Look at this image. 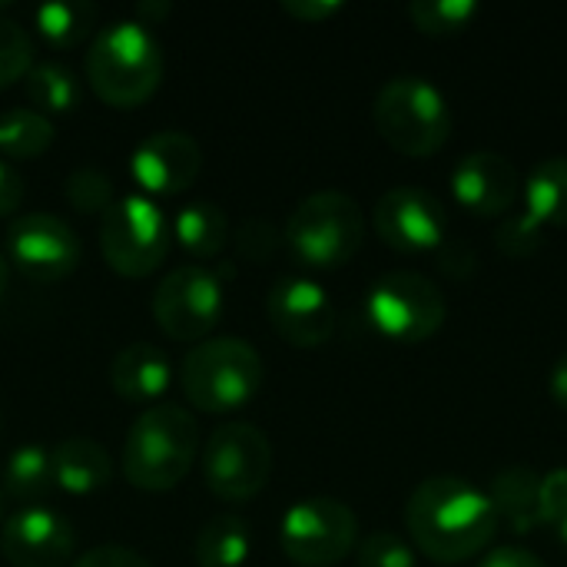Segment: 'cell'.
Listing matches in <instances>:
<instances>
[{
  "label": "cell",
  "mask_w": 567,
  "mask_h": 567,
  "mask_svg": "<svg viewBox=\"0 0 567 567\" xmlns=\"http://www.w3.org/2000/svg\"><path fill=\"white\" fill-rule=\"evenodd\" d=\"M478 17L475 0H415L409 3V20L425 37H455L465 33Z\"/></svg>",
  "instance_id": "28"
},
{
  "label": "cell",
  "mask_w": 567,
  "mask_h": 567,
  "mask_svg": "<svg viewBox=\"0 0 567 567\" xmlns=\"http://www.w3.org/2000/svg\"><path fill=\"white\" fill-rule=\"evenodd\" d=\"M525 213L542 226H567V156L542 159L525 179Z\"/></svg>",
  "instance_id": "24"
},
{
  "label": "cell",
  "mask_w": 567,
  "mask_h": 567,
  "mask_svg": "<svg viewBox=\"0 0 567 567\" xmlns=\"http://www.w3.org/2000/svg\"><path fill=\"white\" fill-rule=\"evenodd\" d=\"M150 309L166 339L196 346L209 339L223 319V309H226L223 279L216 269H206L199 262L176 266L153 289Z\"/></svg>",
  "instance_id": "11"
},
{
  "label": "cell",
  "mask_w": 567,
  "mask_h": 567,
  "mask_svg": "<svg viewBox=\"0 0 567 567\" xmlns=\"http://www.w3.org/2000/svg\"><path fill=\"white\" fill-rule=\"evenodd\" d=\"M548 395H551V402L567 412V355H561L558 362H555V369H551V375H548Z\"/></svg>",
  "instance_id": "39"
},
{
  "label": "cell",
  "mask_w": 567,
  "mask_h": 567,
  "mask_svg": "<svg viewBox=\"0 0 567 567\" xmlns=\"http://www.w3.org/2000/svg\"><path fill=\"white\" fill-rule=\"evenodd\" d=\"M276 243H279V236H276V229L269 226V223H262V219H249L246 226H243V236H239V249H243V256L246 259H266V256H272L276 252Z\"/></svg>",
  "instance_id": "35"
},
{
  "label": "cell",
  "mask_w": 567,
  "mask_h": 567,
  "mask_svg": "<svg viewBox=\"0 0 567 567\" xmlns=\"http://www.w3.org/2000/svg\"><path fill=\"white\" fill-rule=\"evenodd\" d=\"M488 502L498 515V525L505 522L515 535H532L542 525L538 495H542V475L528 465H508L488 482Z\"/></svg>",
  "instance_id": "20"
},
{
  "label": "cell",
  "mask_w": 567,
  "mask_h": 567,
  "mask_svg": "<svg viewBox=\"0 0 567 567\" xmlns=\"http://www.w3.org/2000/svg\"><path fill=\"white\" fill-rule=\"evenodd\" d=\"M163 70V43L156 30L136 17H116L96 27L83 56L90 90L113 110L143 106L159 90Z\"/></svg>",
  "instance_id": "2"
},
{
  "label": "cell",
  "mask_w": 567,
  "mask_h": 567,
  "mask_svg": "<svg viewBox=\"0 0 567 567\" xmlns=\"http://www.w3.org/2000/svg\"><path fill=\"white\" fill-rule=\"evenodd\" d=\"M56 126L33 106H10L0 113V156L3 159H37L53 146Z\"/></svg>",
  "instance_id": "26"
},
{
  "label": "cell",
  "mask_w": 567,
  "mask_h": 567,
  "mask_svg": "<svg viewBox=\"0 0 567 567\" xmlns=\"http://www.w3.org/2000/svg\"><path fill=\"white\" fill-rule=\"evenodd\" d=\"M7 259L30 282H60L76 272L83 246L70 223L37 209L7 226Z\"/></svg>",
  "instance_id": "12"
},
{
  "label": "cell",
  "mask_w": 567,
  "mask_h": 567,
  "mask_svg": "<svg viewBox=\"0 0 567 567\" xmlns=\"http://www.w3.org/2000/svg\"><path fill=\"white\" fill-rule=\"evenodd\" d=\"M203 169V150L186 130H153L130 153V176L140 186L136 193L176 196L196 183Z\"/></svg>",
  "instance_id": "15"
},
{
  "label": "cell",
  "mask_w": 567,
  "mask_h": 567,
  "mask_svg": "<svg viewBox=\"0 0 567 567\" xmlns=\"http://www.w3.org/2000/svg\"><path fill=\"white\" fill-rule=\"evenodd\" d=\"M206 492L219 502H252L272 475V442L252 422H223L199 449Z\"/></svg>",
  "instance_id": "8"
},
{
  "label": "cell",
  "mask_w": 567,
  "mask_h": 567,
  "mask_svg": "<svg viewBox=\"0 0 567 567\" xmlns=\"http://www.w3.org/2000/svg\"><path fill=\"white\" fill-rule=\"evenodd\" d=\"M100 10L90 0H50L33 10V30L60 50L93 40Z\"/></svg>",
  "instance_id": "23"
},
{
  "label": "cell",
  "mask_w": 567,
  "mask_h": 567,
  "mask_svg": "<svg viewBox=\"0 0 567 567\" xmlns=\"http://www.w3.org/2000/svg\"><path fill=\"white\" fill-rule=\"evenodd\" d=\"M478 567H545V561L528 548H495Z\"/></svg>",
  "instance_id": "38"
},
{
  "label": "cell",
  "mask_w": 567,
  "mask_h": 567,
  "mask_svg": "<svg viewBox=\"0 0 567 567\" xmlns=\"http://www.w3.org/2000/svg\"><path fill=\"white\" fill-rule=\"evenodd\" d=\"M359 545L355 512L329 495H312L286 508L279 522V548L299 567L342 565Z\"/></svg>",
  "instance_id": "10"
},
{
  "label": "cell",
  "mask_w": 567,
  "mask_h": 567,
  "mask_svg": "<svg viewBox=\"0 0 567 567\" xmlns=\"http://www.w3.org/2000/svg\"><path fill=\"white\" fill-rule=\"evenodd\" d=\"M23 193H27V186H23L20 169L0 156V216H13L23 203Z\"/></svg>",
  "instance_id": "36"
},
{
  "label": "cell",
  "mask_w": 567,
  "mask_h": 567,
  "mask_svg": "<svg viewBox=\"0 0 567 567\" xmlns=\"http://www.w3.org/2000/svg\"><path fill=\"white\" fill-rule=\"evenodd\" d=\"M7 272H10V266H7V256L0 252V302H3V292H7Z\"/></svg>",
  "instance_id": "41"
},
{
  "label": "cell",
  "mask_w": 567,
  "mask_h": 567,
  "mask_svg": "<svg viewBox=\"0 0 567 567\" xmlns=\"http://www.w3.org/2000/svg\"><path fill=\"white\" fill-rule=\"evenodd\" d=\"M538 512H542V522L551 528H558L561 518H567V468H551L548 475H542Z\"/></svg>",
  "instance_id": "33"
},
{
  "label": "cell",
  "mask_w": 567,
  "mask_h": 567,
  "mask_svg": "<svg viewBox=\"0 0 567 567\" xmlns=\"http://www.w3.org/2000/svg\"><path fill=\"white\" fill-rule=\"evenodd\" d=\"M169 10H173V7H169L166 0H163V3H136L133 17H136L140 23H146V27H156V20H163Z\"/></svg>",
  "instance_id": "40"
},
{
  "label": "cell",
  "mask_w": 567,
  "mask_h": 567,
  "mask_svg": "<svg viewBox=\"0 0 567 567\" xmlns=\"http://www.w3.org/2000/svg\"><path fill=\"white\" fill-rule=\"evenodd\" d=\"M3 492L13 502L23 505H40V498L53 488V472H50V449L27 442L17 445L7 458H3Z\"/></svg>",
  "instance_id": "27"
},
{
  "label": "cell",
  "mask_w": 567,
  "mask_h": 567,
  "mask_svg": "<svg viewBox=\"0 0 567 567\" xmlns=\"http://www.w3.org/2000/svg\"><path fill=\"white\" fill-rule=\"evenodd\" d=\"M375 233L395 252H432L445 243V206L422 186H395L379 196L372 213Z\"/></svg>",
  "instance_id": "13"
},
{
  "label": "cell",
  "mask_w": 567,
  "mask_h": 567,
  "mask_svg": "<svg viewBox=\"0 0 567 567\" xmlns=\"http://www.w3.org/2000/svg\"><path fill=\"white\" fill-rule=\"evenodd\" d=\"M495 246L512 256V259H522V256H532L542 249V223H535L528 213L522 216H508L502 219L498 233H495Z\"/></svg>",
  "instance_id": "32"
},
{
  "label": "cell",
  "mask_w": 567,
  "mask_h": 567,
  "mask_svg": "<svg viewBox=\"0 0 567 567\" xmlns=\"http://www.w3.org/2000/svg\"><path fill=\"white\" fill-rule=\"evenodd\" d=\"M0 551L10 567H70L76 558V535L56 508L20 505L0 525Z\"/></svg>",
  "instance_id": "14"
},
{
  "label": "cell",
  "mask_w": 567,
  "mask_h": 567,
  "mask_svg": "<svg viewBox=\"0 0 567 567\" xmlns=\"http://www.w3.org/2000/svg\"><path fill=\"white\" fill-rule=\"evenodd\" d=\"M63 196L76 213L103 216L116 203V186H113L110 173H103L96 166H80L63 179Z\"/></svg>",
  "instance_id": "29"
},
{
  "label": "cell",
  "mask_w": 567,
  "mask_h": 567,
  "mask_svg": "<svg viewBox=\"0 0 567 567\" xmlns=\"http://www.w3.org/2000/svg\"><path fill=\"white\" fill-rule=\"evenodd\" d=\"M558 538L567 545V518H561V525H558Z\"/></svg>",
  "instance_id": "42"
},
{
  "label": "cell",
  "mask_w": 567,
  "mask_h": 567,
  "mask_svg": "<svg viewBox=\"0 0 567 567\" xmlns=\"http://www.w3.org/2000/svg\"><path fill=\"white\" fill-rule=\"evenodd\" d=\"M379 136L402 156H435L452 136V106L445 93L415 73L392 76L372 106Z\"/></svg>",
  "instance_id": "6"
},
{
  "label": "cell",
  "mask_w": 567,
  "mask_h": 567,
  "mask_svg": "<svg viewBox=\"0 0 567 567\" xmlns=\"http://www.w3.org/2000/svg\"><path fill=\"white\" fill-rule=\"evenodd\" d=\"M33 66V37L0 10V90L23 80Z\"/></svg>",
  "instance_id": "30"
},
{
  "label": "cell",
  "mask_w": 567,
  "mask_h": 567,
  "mask_svg": "<svg viewBox=\"0 0 567 567\" xmlns=\"http://www.w3.org/2000/svg\"><path fill=\"white\" fill-rule=\"evenodd\" d=\"M262 382V355L239 336H209L189 346L179 362V389L193 412H236L259 395Z\"/></svg>",
  "instance_id": "4"
},
{
  "label": "cell",
  "mask_w": 567,
  "mask_h": 567,
  "mask_svg": "<svg viewBox=\"0 0 567 567\" xmlns=\"http://www.w3.org/2000/svg\"><path fill=\"white\" fill-rule=\"evenodd\" d=\"M266 316L296 349H319L336 336V306L309 276H282L266 296Z\"/></svg>",
  "instance_id": "16"
},
{
  "label": "cell",
  "mask_w": 567,
  "mask_h": 567,
  "mask_svg": "<svg viewBox=\"0 0 567 567\" xmlns=\"http://www.w3.org/2000/svg\"><path fill=\"white\" fill-rule=\"evenodd\" d=\"M405 528L412 545L435 565H465L492 545L498 515L478 485L458 475H435L412 492Z\"/></svg>",
  "instance_id": "1"
},
{
  "label": "cell",
  "mask_w": 567,
  "mask_h": 567,
  "mask_svg": "<svg viewBox=\"0 0 567 567\" xmlns=\"http://www.w3.org/2000/svg\"><path fill=\"white\" fill-rule=\"evenodd\" d=\"M452 193L462 209L482 219H498L512 213V206L525 193V179L518 166L492 150H475L462 156L452 169Z\"/></svg>",
  "instance_id": "17"
},
{
  "label": "cell",
  "mask_w": 567,
  "mask_h": 567,
  "mask_svg": "<svg viewBox=\"0 0 567 567\" xmlns=\"http://www.w3.org/2000/svg\"><path fill=\"white\" fill-rule=\"evenodd\" d=\"M23 90H27L30 106L43 116L73 113L83 100V86H80L76 73L53 60L33 63L30 73L23 76Z\"/></svg>",
  "instance_id": "25"
},
{
  "label": "cell",
  "mask_w": 567,
  "mask_h": 567,
  "mask_svg": "<svg viewBox=\"0 0 567 567\" xmlns=\"http://www.w3.org/2000/svg\"><path fill=\"white\" fill-rule=\"evenodd\" d=\"M173 246V229L156 199L143 193L116 196V203L100 216V252L106 266L123 279L153 276Z\"/></svg>",
  "instance_id": "7"
},
{
  "label": "cell",
  "mask_w": 567,
  "mask_h": 567,
  "mask_svg": "<svg viewBox=\"0 0 567 567\" xmlns=\"http://www.w3.org/2000/svg\"><path fill=\"white\" fill-rule=\"evenodd\" d=\"M199 422L186 405L159 402L143 409L120 449L123 478L140 492H173L199 458Z\"/></svg>",
  "instance_id": "3"
},
{
  "label": "cell",
  "mask_w": 567,
  "mask_h": 567,
  "mask_svg": "<svg viewBox=\"0 0 567 567\" xmlns=\"http://www.w3.org/2000/svg\"><path fill=\"white\" fill-rule=\"evenodd\" d=\"M359 567H415V548L395 532H369L355 545Z\"/></svg>",
  "instance_id": "31"
},
{
  "label": "cell",
  "mask_w": 567,
  "mask_h": 567,
  "mask_svg": "<svg viewBox=\"0 0 567 567\" xmlns=\"http://www.w3.org/2000/svg\"><path fill=\"white\" fill-rule=\"evenodd\" d=\"M282 10L302 23H322L342 10L339 0H282Z\"/></svg>",
  "instance_id": "37"
},
{
  "label": "cell",
  "mask_w": 567,
  "mask_h": 567,
  "mask_svg": "<svg viewBox=\"0 0 567 567\" xmlns=\"http://www.w3.org/2000/svg\"><path fill=\"white\" fill-rule=\"evenodd\" d=\"M169 229H173V243L183 252H189L193 259H209L226 249L229 216L219 203L193 199L176 209V216L169 219Z\"/></svg>",
  "instance_id": "21"
},
{
  "label": "cell",
  "mask_w": 567,
  "mask_h": 567,
  "mask_svg": "<svg viewBox=\"0 0 567 567\" xmlns=\"http://www.w3.org/2000/svg\"><path fill=\"white\" fill-rule=\"evenodd\" d=\"M282 239L306 269L332 272L359 256L365 243V213L349 193L319 189L296 203Z\"/></svg>",
  "instance_id": "5"
},
{
  "label": "cell",
  "mask_w": 567,
  "mask_h": 567,
  "mask_svg": "<svg viewBox=\"0 0 567 567\" xmlns=\"http://www.w3.org/2000/svg\"><path fill=\"white\" fill-rule=\"evenodd\" d=\"M50 472H53V488L83 498L103 492L113 482V458L100 442L76 435L50 449Z\"/></svg>",
  "instance_id": "19"
},
{
  "label": "cell",
  "mask_w": 567,
  "mask_h": 567,
  "mask_svg": "<svg viewBox=\"0 0 567 567\" xmlns=\"http://www.w3.org/2000/svg\"><path fill=\"white\" fill-rule=\"evenodd\" d=\"M365 316L379 336L399 346H419L445 326L449 306L429 276L395 269L372 282L365 296Z\"/></svg>",
  "instance_id": "9"
},
{
  "label": "cell",
  "mask_w": 567,
  "mask_h": 567,
  "mask_svg": "<svg viewBox=\"0 0 567 567\" xmlns=\"http://www.w3.org/2000/svg\"><path fill=\"white\" fill-rule=\"evenodd\" d=\"M110 385L113 392L140 409L159 405L173 385V365L166 352L153 342H130L110 362Z\"/></svg>",
  "instance_id": "18"
},
{
  "label": "cell",
  "mask_w": 567,
  "mask_h": 567,
  "mask_svg": "<svg viewBox=\"0 0 567 567\" xmlns=\"http://www.w3.org/2000/svg\"><path fill=\"white\" fill-rule=\"evenodd\" d=\"M252 555L249 522L239 515H213L193 538L196 567H243Z\"/></svg>",
  "instance_id": "22"
},
{
  "label": "cell",
  "mask_w": 567,
  "mask_h": 567,
  "mask_svg": "<svg viewBox=\"0 0 567 567\" xmlns=\"http://www.w3.org/2000/svg\"><path fill=\"white\" fill-rule=\"evenodd\" d=\"M70 567H153L140 551L126 548V545H96L90 551H83L80 558H73Z\"/></svg>",
  "instance_id": "34"
}]
</instances>
